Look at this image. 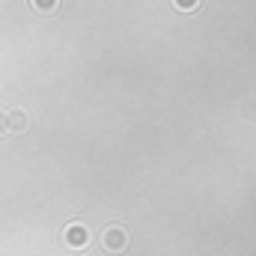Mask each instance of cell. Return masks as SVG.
Here are the masks:
<instances>
[{"label": "cell", "mask_w": 256, "mask_h": 256, "mask_svg": "<svg viewBox=\"0 0 256 256\" xmlns=\"http://www.w3.org/2000/svg\"><path fill=\"white\" fill-rule=\"evenodd\" d=\"M102 248L110 250V254H122L128 248V232L122 226H108V230L102 232Z\"/></svg>", "instance_id": "1"}, {"label": "cell", "mask_w": 256, "mask_h": 256, "mask_svg": "<svg viewBox=\"0 0 256 256\" xmlns=\"http://www.w3.org/2000/svg\"><path fill=\"white\" fill-rule=\"evenodd\" d=\"M63 238H66V244H68V248L80 250V248H86V242H90V232H86V226H84V224H72V226H66Z\"/></svg>", "instance_id": "2"}, {"label": "cell", "mask_w": 256, "mask_h": 256, "mask_svg": "<svg viewBox=\"0 0 256 256\" xmlns=\"http://www.w3.org/2000/svg\"><path fill=\"white\" fill-rule=\"evenodd\" d=\"M6 126H9V131H27L30 128V116L21 110V108H12V110H6Z\"/></svg>", "instance_id": "3"}, {"label": "cell", "mask_w": 256, "mask_h": 256, "mask_svg": "<svg viewBox=\"0 0 256 256\" xmlns=\"http://www.w3.org/2000/svg\"><path fill=\"white\" fill-rule=\"evenodd\" d=\"M30 6L39 9V12H54L60 6V0H30Z\"/></svg>", "instance_id": "4"}, {"label": "cell", "mask_w": 256, "mask_h": 256, "mask_svg": "<svg viewBox=\"0 0 256 256\" xmlns=\"http://www.w3.org/2000/svg\"><path fill=\"white\" fill-rule=\"evenodd\" d=\"M202 0H173V6L176 9H182V12H191V9H196Z\"/></svg>", "instance_id": "5"}, {"label": "cell", "mask_w": 256, "mask_h": 256, "mask_svg": "<svg viewBox=\"0 0 256 256\" xmlns=\"http://www.w3.org/2000/svg\"><path fill=\"white\" fill-rule=\"evenodd\" d=\"M0 134H9V126H6V110H0Z\"/></svg>", "instance_id": "6"}]
</instances>
